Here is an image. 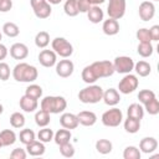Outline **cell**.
Segmentation results:
<instances>
[{
    "mask_svg": "<svg viewBox=\"0 0 159 159\" xmlns=\"http://www.w3.org/2000/svg\"><path fill=\"white\" fill-rule=\"evenodd\" d=\"M12 77L17 82H34L39 77V71L35 66H31L26 62L17 63L12 70Z\"/></svg>",
    "mask_w": 159,
    "mask_h": 159,
    "instance_id": "obj_1",
    "label": "cell"
},
{
    "mask_svg": "<svg viewBox=\"0 0 159 159\" xmlns=\"http://www.w3.org/2000/svg\"><path fill=\"white\" fill-rule=\"evenodd\" d=\"M67 107V102L62 96H46L41 101V109L48 112L50 114L62 113Z\"/></svg>",
    "mask_w": 159,
    "mask_h": 159,
    "instance_id": "obj_2",
    "label": "cell"
},
{
    "mask_svg": "<svg viewBox=\"0 0 159 159\" xmlns=\"http://www.w3.org/2000/svg\"><path fill=\"white\" fill-rule=\"evenodd\" d=\"M102 96H103V88L101 86H97L93 83L82 88L78 92V99H80V102H82L84 104L98 103L99 101H102Z\"/></svg>",
    "mask_w": 159,
    "mask_h": 159,
    "instance_id": "obj_3",
    "label": "cell"
},
{
    "mask_svg": "<svg viewBox=\"0 0 159 159\" xmlns=\"http://www.w3.org/2000/svg\"><path fill=\"white\" fill-rule=\"evenodd\" d=\"M96 78H106V77H111L114 73V67H113V62L103 60V61H96L93 63L89 65Z\"/></svg>",
    "mask_w": 159,
    "mask_h": 159,
    "instance_id": "obj_4",
    "label": "cell"
},
{
    "mask_svg": "<svg viewBox=\"0 0 159 159\" xmlns=\"http://www.w3.org/2000/svg\"><path fill=\"white\" fill-rule=\"evenodd\" d=\"M52 50L56 52V55L67 58L73 53V46L71 42H68L65 37H56L52 40Z\"/></svg>",
    "mask_w": 159,
    "mask_h": 159,
    "instance_id": "obj_5",
    "label": "cell"
},
{
    "mask_svg": "<svg viewBox=\"0 0 159 159\" xmlns=\"http://www.w3.org/2000/svg\"><path fill=\"white\" fill-rule=\"evenodd\" d=\"M101 120L106 127H118L123 120V113L119 108L113 107L102 114Z\"/></svg>",
    "mask_w": 159,
    "mask_h": 159,
    "instance_id": "obj_6",
    "label": "cell"
},
{
    "mask_svg": "<svg viewBox=\"0 0 159 159\" xmlns=\"http://www.w3.org/2000/svg\"><path fill=\"white\" fill-rule=\"evenodd\" d=\"M138 84H139V80L135 75H132V73H127L118 83V89L120 93L123 94H129V93H133L137 88H138Z\"/></svg>",
    "mask_w": 159,
    "mask_h": 159,
    "instance_id": "obj_7",
    "label": "cell"
},
{
    "mask_svg": "<svg viewBox=\"0 0 159 159\" xmlns=\"http://www.w3.org/2000/svg\"><path fill=\"white\" fill-rule=\"evenodd\" d=\"M125 6H127L125 0H109L107 5V14L111 19L119 20L125 14Z\"/></svg>",
    "mask_w": 159,
    "mask_h": 159,
    "instance_id": "obj_8",
    "label": "cell"
},
{
    "mask_svg": "<svg viewBox=\"0 0 159 159\" xmlns=\"http://www.w3.org/2000/svg\"><path fill=\"white\" fill-rule=\"evenodd\" d=\"M30 4L37 19H47L52 12L51 4H48L47 0H30Z\"/></svg>",
    "mask_w": 159,
    "mask_h": 159,
    "instance_id": "obj_9",
    "label": "cell"
},
{
    "mask_svg": "<svg viewBox=\"0 0 159 159\" xmlns=\"http://www.w3.org/2000/svg\"><path fill=\"white\" fill-rule=\"evenodd\" d=\"M113 67H114V72L127 75V73H130L133 71L134 61L129 56H118L114 58Z\"/></svg>",
    "mask_w": 159,
    "mask_h": 159,
    "instance_id": "obj_10",
    "label": "cell"
},
{
    "mask_svg": "<svg viewBox=\"0 0 159 159\" xmlns=\"http://www.w3.org/2000/svg\"><path fill=\"white\" fill-rule=\"evenodd\" d=\"M56 73L57 76L62 78H67L73 73L75 65L71 60H60V62H56Z\"/></svg>",
    "mask_w": 159,
    "mask_h": 159,
    "instance_id": "obj_11",
    "label": "cell"
},
{
    "mask_svg": "<svg viewBox=\"0 0 159 159\" xmlns=\"http://www.w3.org/2000/svg\"><path fill=\"white\" fill-rule=\"evenodd\" d=\"M139 17L143 21H149L154 17L155 15V6L152 1H143L139 5V10H138Z\"/></svg>",
    "mask_w": 159,
    "mask_h": 159,
    "instance_id": "obj_12",
    "label": "cell"
},
{
    "mask_svg": "<svg viewBox=\"0 0 159 159\" xmlns=\"http://www.w3.org/2000/svg\"><path fill=\"white\" fill-rule=\"evenodd\" d=\"M39 62L43 67H52L57 62V55L53 50H42L39 53Z\"/></svg>",
    "mask_w": 159,
    "mask_h": 159,
    "instance_id": "obj_13",
    "label": "cell"
},
{
    "mask_svg": "<svg viewBox=\"0 0 159 159\" xmlns=\"http://www.w3.org/2000/svg\"><path fill=\"white\" fill-rule=\"evenodd\" d=\"M10 56L14 60H25L29 56V47L25 43L16 42L10 47Z\"/></svg>",
    "mask_w": 159,
    "mask_h": 159,
    "instance_id": "obj_14",
    "label": "cell"
},
{
    "mask_svg": "<svg viewBox=\"0 0 159 159\" xmlns=\"http://www.w3.org/2000/svg\"><path fill=\"white\" fill-rule=\"evenodd\" d=\"M102 99L103 102L107 104V106H111V107H114L119 103L120 101V94L117 89L114 88H108L107 91H103V96H102Z\"/></svg>",
    "mask_w": 159,
    "mask_h": 159,
    "instance_id": "obj_15",
    "label": "cell"
},
{
    "mask_svg": "<svg viewBox=\"0 0 159 159\" xmlns=\"http://www.w3.org/2000/svg\"><path fill=\"white\" fill-rule=\"evenodd\" d=\"M60 124L62 125V128H66V129H76L78 127V119H77V116L73 114V113H63L61 117H60Z\"/></svg>",
    "mask_w": 159,
    "mask_h": 159,
    "instance_id": "obj_16",
    "label": "cell"
},
{
    "mask_svg": "<svg viewBox=\"0 0 159 159\" xmlns=\"http://www.w3.org/2000/svg\"><path fill=\"white\" fill-rule=\"evenodd\" d=\"M19 104H20V108H21L24 112H26V113L35 112V111L37 109V107H39L37 99L31 98V97H29V96H26V94H24V96L20 98Z\"/></svg>",
    "mask_w": 159,
    "mask_h": 159,
    "instance_id": "obj_17",
    "label": "cell"
},
{
    "mask_svg": "<svg viewBox=\"0 0 159 159\" xmlns=\"http://www.w3.org/2000/svg\"><path fill=\"white\" fill-rule=\"evenodd\" d=\"M76 116H77L78 123L84 127H92L97 122V116L91 111H82Z\"/></svg>",
    "mask_w": 159,
    "mask_h": 159,
    "instance_id": "obj_18",
    "label": "cell"
},
{
    "mask_svg": "<svg viewBox=\"0 0 159 159\" xmlns=\"http://www.w3.org/2000/svg\"><path fill=\"white\" fill-rule=\"evenodd\" d=\"M157 148H158V140L155 138H153V137H145L139 143L140 152H143L145 154H150V153L155 152Z\"/></svg>",
    "mask_w": 159,
    "mask_h": 159,
    "instance_id": "obj_19",
    "label": "cell"
},
{
    "mask_svg": "<svg viewBox=\"0 0 159 159\" xmlns=\"http://www.w3.org/2000/svg\"><path fill=\"white\" fill-rule=\"evenodd\" d=\"M102 30L106 35L108 36H114L119 32V24H118V20H114V19H111L108 17V20H104L103 21V25H102Z\"/></svg>",
    "mask_w": 159,
    "mask_h": 159,
    "instance_id": "obj_20",
    "label": "cell"
},
{
    "mask_svg": "<svg viewBox=\"0 0 159 159\" xmlns=\"http://www.w3.org/2000/svg\"><path fill=\"white\" fill-rule=\"evenodd\" d=\"M45 150H46V148H45L43 143L40 140H36V139L26 145V152L31 157H41V155H43Z\"/></svg>",
    "mask_w": 159,
    "mask_h": 159,
    "instance_id": "obj_21",
    "label": "cell"
},
{
    "mask_svg": "<svg viewBox=\"0 0 159 159\" xmlns=\"http://www.w3.org/2000/svg\"><path fill=\"white\" fill-rule=\"evenodd\" d=\"M86 14H87L88 20H89L92 24H99V22L103 20V16H104L103 10H102L99 6H97V5L91 6L89 10H88Z\"/></svg>",
    "mask_w": 159,
    "mask_h": 159,
    "instance_id": "obj_22",
    "label": "cell"
},
{
    "mask_svg": "<svg viewBox=\"0 0 159 159\" xmlns=\"http://www.w3.org/2000/svg\"><path fill=\"white\" fill-rule=\"evenodd\" d=\"M0 142L2 147H10L16 142V134L11 129H4L0 132Z\"/></svg>",
    "mask_w": 159,
    "mask_h": 159,
    "instance_id": "obj_23",
    "label": "cell"
},
{
    "mask_svg": "<svg viewBox=\"0 0 159 159\" xmlns=\"http://www.w3.org/2000/svg\"><path fill=\"white\" fill-rule=\"evenodd\" d=\"M127 114H128V117H132V118L140 120L144 117V108L139 103H132L127 108Z\"/></svg>",
    "mask_w": 159,
    "mask_h": 159,
    "instance_id": "obj_24",
    "label": "cell"
},
{
    "mask_svg": "<svg viewBox=\"0 0 159 159\" xmlns=\"http://www.w3.org/2000/svg\"><path fill=\"white\" fill-rule=\"evenodd\" d=\"M72 134L70 132V129H58L55 134H53V140L57 145H61V144H65V143H68L70 139H71Z\"/></svg>",
    "mask_w": 159,
    "mask_h": 159,
    "instance_id": "obj_25",
    "label": "cell"
},
{
    "mask_svg": "<svg viewBox=\"0 0 159 159\" xmlns=\"http://www.w3.org/2000/svg\"><path fill=\"white\" fill-rule=\"evenodd\" d=\"M50 120H51V117H50V113L43 111V109H40L35 113V123L39 125V127H47L50 124Z\"/></svg>",
    "mask_w": 159,
    "mask_h": 159,
    "instance_id": "obj_26",
    "label": "cell"
},
{
    "mask_svg": "<svg viewBox=\"0 0 159 159\" xmlns=\"http://www.w3.org/2000/svg\"><path fill=\"white\" fill-rule=\"evenodd\" d=\"M123 125H124V129H125L127 133L134 134V133H137L140 129V120L135 119V118H132V117H128L124 120Z\"/></svg>",
    "mask_w": 159,
    "mask_h": 159,
    "instance_id": "obj_27",
    "label": "cell"
},
{
    "mask_svg": "<svg viewBox=\"0 0 159 159\" xmlns=\"http://www.w3.org/2000/svg\"><path fill=\"white\" fill-rule=\"evenodd\" d=\"M112 149H113V144L108 139H98L96 142V150L99 154H103V155L109 154L112 152Z\"/></svg>",
    "mask_w": 159,
    "mask_h": 159,
    "instance_id": "obj_28",
    "label": "cell"
},
{
    "mask_svg": "<svg viewBox=\"0 0 159 159\" xmlns=\"http://www.w3.org/2000/svg\"><path fill=\"white\" fill-rule=\"evenodd\" d=\"M133 70L137 72V75L139 77H147V76H149V73L152 71V67L147 61H138L137 63H134Z\"/></svg>",
    "mask_w": 159,
    "mask_h": 159,
    "instance_id": "obj_29",
    "label": "cell"
},
{
    "mask_svg": "<svg viewBox=\"0 0 159 159\" xmlns=\"http://www.w3.org/2000/svg\"><path fill=\"white\" fill-rule=\"evenodd\" d=\"M63 10H65V14L70 17H75L80 14L76 0H66V2L63 5Z\"/></svg>",
    "mask_w": 159,
    "mask_h": 159,
    "instance_id": "obj_30",
    "label": "cell"
},
{
    "mask_svg": "<svg viewBox=\"0 0 159 159\" xmlns=\"http://www.w3.org/2000/svg\"><path fill=\"white\" fill-rule=\"evenodd\" d=\"M50 43V35L46 31H40L35 36V45L39 48H45Z\"/></svg>",
    "mask_w": 159,
    "mask_h": 159,
    "instance_id": "obj_31",
    "label": "cell"
},
{
    "mask_svg": "<svg viewBox=\"0 0 159 159\" xmlns=\"http://www.w3.org/2000/svg\"><path fill=\"white\" fill-rule=\"evenodd\" d=\"M25 122H26L25 120V116L22 113H20V112H14L10 116V124H11L12 128H16V129L22 128L25 125Z\"/></svg>",
    "mask_w": 159,
    "mask_h": 159,
    "instance_id": "obj_32",
    "label": "cell"
},
{
    "mask_svg": "<svg viewBox=\"0 0 159 159\" xmlns=\"http://www.w3.org/2000/svg\"><path fill=\"white\" fill-rule=\"evenodd\" d=\"M19 138H20V142H21L22 144L27 145V144H30L31 142L35 140L36 134H35V132H34L32 129H30V128H25V129H22V130L20 132Z\"/></svg>",
    "mask_w": 159,
    "mask_h": 159,
    "instance_id": "obj_33",
    "label": "cell"
},
{
    "mask_svg": "<svg viewBox=\"0 0 159 159\" xmlns=\"http://www.w3.org/2000/svg\"><path fill=\"white\" fill-rule=\"evenodd\" d=\"M2 32L7 37H16L20 34V29L15 22H5L2 26Z\"/></svg>",
    "mask_w": 159,
    "mask_h": 159,
    "instance_id": "obj_34",
    "label": "cell"
},
{
    "mask_svg": "<svg viewBox=\"0 0 159 159\" xmlns=\"http://www.w3.org/2000/svg\"><path fill=\"white\" fill-rule=\"evenodd\" d=\"M137 51L142 57L145 58V57H150L153 55L154 47H153L152 42H139V45L137 47Z\"/></svg>",
    "mask_w": 159,
    "mask_h": 159,
    "instance_id": "obj_35",
    "label": "cell"
},
{
    "mask_svg": "<svg viewBox=\"0 0 159 159\" xmlns=\"http://www.w3.org/2000/svg\"><path fill=\"white\" fill-rule=\"evenodd\" d=\"M25 94L29 96V97H31V98L39 99V98H41V96H42V88H41V86L32 83V84H30V86L25 89Z\"/></svg>",
    "mask_w": 159,
    "mask_h": 159,
    "instance_id": "obj_36",
    "label": "cell"
},
{
    "mask_svg": "<svg viewBox=\"0 0 159 159\" xmlns=\"http://www.w3.org/2000/svg\"><path fill=\"white\" fill-rule=\"evenodd\" d=\"M53 134L55 133L52 132V129H50L47 127H42V129H40L37 133V138L42 143H48L53 139Z\"/></svg>",
    "mask_w": 159,
    "mask_h": 159,
    "instance_id": "obj_37",
    "label": "cell"
},
{
    "mask_svg": "<svg viewBox=\"0 0 159 159\" xmlns=\"http://www.w3.org/2000/svg\"><path fill=\"white\" fill-rule=\"evenodd\" d=\"M144 109L150 114V116H157L159 113V101L157 99V97L152 98L149 102H147L144 104Z\"/></svg>",
    "mask_w": 159,
    "mask_h": 159,
    "instance_id": "obj_38",
    "label": "cell"
},
{
    "mask_svg": "<svg viewBox=\"0 0 159 159\" xmlns=\"http://www.w3.org/2000/svg\"><path fill=\"white\" fill-rule=\"evenodd\" d=\"M81 76H82L83 82H86V83H88V84H92V83H94V82L97 81V78H96V76H94V73H93V71H92V68H91L89 65L86 66V67L82 70Z\"/></svg>",
    "mask_w": 159,
    "mask_h": 159,
    "instance_id": "obj_39",
    "label": "cell"
},
{
    "mask_svg": "<svg viewBox=\"0 0 159 159\" xmlns=\"http://www.w3.org/2000/svg\"><path fill=\"white\" fill-rule=\"evenodd\" d=\"M123 158L124 159H140V150L134 145H129L124 149Z\"/></svg>",
    "mask_w": 159,
    "mask_h": 159,
    "instance_id": "obj_40",
    "label": "cell"
},
{
    "mask_svg": "<svg viewBox=\"0 0 159 159\" xmlns=\"http://www.w3.org/2000/svg\"><path fill=\"white\" fill-rule=\"evenodd\" d=\"M60 147V153L62 157L65 158H72L75 155V147L68 142V143H65V144H61L58 145Z\"/></svg>",
    "mask_w": 159,
    "mask_h": 159,
    "instance_id": "obj_41",
    "label": "cell"
},
{
    "mask_svg": "<svg viewBox=\"0 0 159 159\" xmlns=\"http://www.w3.org/2000/svg\"><path fill=\"white\" fill-rule=\"evenodd\" d=\"M154 97H155V93L153 91H150V89H142L138 93V99H139V102L142 104H145L147 102H149Z\"/></svg>",
    "mask_w": 159,
    "mask_h": 159,
    "instance_id": "obj_42",
    "label": "cell"
},
{
    "mask_svg": "<svg viewBox=\"0 0 159 159\" xmlns=\"http://www.w3.org/2000/svg\"><path fill=\"white\" fill-rule=\"evenodd\" d=\"M137 39L139 42H152V39H150V35H149V30L148 29H139L135 34Z\"/></svg>",
    "mask_w": 159,
    "mask_h": 159,
    "instance_id": "obj_43",
    "label": "cell"
},
{
    "mask_svg": "<svg viewBox=\"0 0 159 159\" xmlns=\"http://www.w3.org/2000/svg\"><path fill=\"white\" fill-rule=\"evenodd\" d=\"M10 66L6 62H1L0 61V80L1 81H7L10 78Z\"/></svg>",
    "mask_w": 159,
    "mask_h": 159,
    "instance_id": "obj_44",
    "label": "cell"
},
{
    "mask_svg": "<svg viewBox=\"0 0 159 159\" xmlns=\"http://www.w3.org/2000/svg\"><path fill=\"white\" fill-rule=\"evenodd\" d=\"M26 152L24 150V149H21V148H15L12 152H11V154H10V158H12V159H25L26 158Z\"/></svg>",
    "mask_w": 159,
    "mask_h": 159,
    "instance_id": "obj_45",
    "label": "cell"
},
{
    "mask_svg": "<svg viewBox=\"0 0 159 159\" xmlns=\"http://www.w3.org/2000/svg\"><path fill=\"white\" fill-rule=\"evenodd\" d=\"M76 1H77V7L80 12H87L92 6L88 0H76Z\"/></svg>",
    "mask_w": 159,
    "mask_h": 159,
    "instance_id": "obj_46",
    "label": "cell"
},
{
    "mask_svg": "<svg viewBox=\"0 0 159 159\" xmlns=\"http://www.w3.org/2000/svg\"><path fill=\"white\" fill-rule=\"evenodd\" d=\"M149 30V35L152 41H159V25H153Z\"/></svg>",
    "mask_w": 159,
    "mask_h": 159,
    "instance_id": "obj_47",
    "label": "cell"
},
{
    "mask_svg": "<svg viewBox=\"0 0 159 159\" xmlns=\"http://www.w3.org/2000/svg\"><path fill=\"white\" fill-rule=\"evenodd\" d=\"M12 7V0H0V12H7Z\"/></svg>",
    "mask_w": 159,
    "mask_h": 159,
    "instance_id": "obj_48",
    "label": "cell"
},
{
    "mask_svg": "<svg viewBox=\"0 0 159 159\" xmlns=\"http://www.w3.org/2000/svg\"><path fill=\"white\" fill-rule=\"evenodd\" d=\"M6 56H7V48H6L5 45H2V43L0 42V61L5 60Z\"/></svg>",
    "mask_w": 159,
    "mask_h": 159,
    "instance_id": "obj_49",
    "label": "cell"
},
{
    "mask_svg": "<svg viewBox=\"0 0 159 159\" xmlns=\"http://www.w3.org/2000/svg\"><path fill=\"white\" fill-rule=\"evenodd\" d=\"M88 1H89V4H91L92 6H93V5H97V6H98V5L103 4L106 0H88Z\"/></svg>",
    "mask_w": 159,
    "mask_h": 159,
    "instance_id": "obj_50",
    "label": "cell"
},
{
    "mask_svg": "<svg viewBox=\"0 0 159 159\" xmlns=\"http://www.w3.org/2000/svg\"><path fill=\"white\" fill-rule=\"evenodd\" d=\"M62 0H47V2L48 4H51V5H57V4H60Z\"/></svg>",
    "mask_w": 159,
    "mask_h": 159,
    "instance_id": "obj_51",
    "label": "cell"
},
{
    "mask_svg": "<svg viewBox=\"0 0 159 159\" xmlns=\"http://www.w3.org/2000/svg\"><path fill=\"white\" fill-rule=\"evenodd\" d=\"M2 112H4V107H2V104L0 103V114H2Z\"/></svg>",
    "mask_w": 159,
    "mask_h": 159,
    "instance_id": "obj_52",
    "label": "cell"
},
{
    "mask_svg": "<svg viewBox=\"0 0 159 159\" xmlns=\"http://www.w3.org/2000/svg\"><path fill=\"white\" fill-rule=\"evenodd\" d=\"M1 37H2V35H1V32H0V41H1Z\"/></svg>",
    "mask_w": 159,
    "mask_h": 159,
    "instance_id": "obj_53",
    "label": "cell"
},
{
    "mask_svg": "<svg viewBox=\"0 0 159 159\" xmlns=\"http://www.w3.org/2000/svg\"><path fill=\"white\" fill-rule=\"evenodd\" d=\"M1 147H2V144H1V142H0V149H1Z\"/></svg>",
    "mask_w": 159,
    "mask_h": 159,
    "instance_id": "obj_54",
    "label": "cell"
},
{
    "mask_svg": "<svg viewBox=\"0 0 159 159\" xmlns=\"http://www.w3.org/2000/svg\"><path fill=\"white\" fill-rule=\"evenodd\" d=\"M153 1H159V0H153Z\"/></svg>",
    "mask_w": 159,
    "mask_h": 159,
    "instance_id": "obj_55",
    "label": "cell"
}]
</instances>
